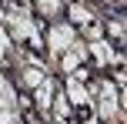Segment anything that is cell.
<instances>
[{"instance_id":"6da1fadb","label":"cell","mask_w":127,"mask_h":124,"mask_svg":"<svg viewBox=\"0 0 127 124\" xmlns=\"http://www.w3.org/2000/svg\"><path fill=\"white\" fill-rule=\"evenodd\" d=\"M74 40H77V34H74V27H70V24H64V27H54V30H50V50L60 57V54L67 50L70 44H74Z\"/></svg>"},{"instance_id":"7a4b0ae2","label":"cell","mask_w":127,"mask_h":124,"mask_svg":"<svg viewBox=\"0 0 127 124\" xmlns=\"http://www.w3.org/2000/svg\"><path fill=\"white\" fill-rule=\"evenodd\" d=\"M100 118H107V121L117 118V87L114 84H100Z\"/></svg>"},{"instance_id":"3957f363","label":"cell","mask_w":127,"mask_h":124,"mask_svg":"<svg viewBox=\"0 0 127 124\" xmlns=\"http://www.w3.org/2000/svg\"><path fill=\"white\" fill-rule=\"evenodd\" d=\"M67 97L74 101V104H87L90 94L84 91V74H74V77L67 81Z\"/></svg>"},{"instance_id":"277c9868","label":"cell","mask_w":127,"mask_h":124,"mask_svg":"<svg viewBox=\"0 0 127 124\" xmlns=\"http://www.w3.org/2000/svg\"><path fill=\"white\" fill-rule=\"evenodd\" d=\"M50 101H54V81H40L37 84V107L50 111Z\"/></svg>"},{"instance_id":"5b68a950","label":"cell","mask_w":127,"mask_h":124,"mask_svg":"<svg viewBox=\"0 0 127 124\" xmlns=\"http://www.w3.org/2000/svg\"><path fill=\"white\" fill-rule=\"evenodd\" d=\"M70 17H74V20H80V24H90V10H87V7H80V3H74V7H70Z\"/></svg>"},{"instance_id":"8992f818","label":"cell","mask_w":127,"mask_h":124,"mask_svg":"<svg viewBox=\"0 0 127 124\" xmlns=\"http://www.w3.org/2000/svg\"><path fill=\"white\" fill-rule=\"evenodd\" d=\"M37 7H40V13H57L60 0H37Z\"/></svg>"},{"instance_id":"52a82bcc","label":"cell","mask_w":127,"mask_h":124,"mask_svg":"<svg viewBox=\"0 0 127 124\" xmlns=\"http://www.w3.org/2000/svg\"><path fill=\"white\" fill-rule=\"evenodd\" d=\"M7 54H10V34L0 27V57H7Z\"/></svg>"},{"instance_id":"ba28073f","label":"cell","mask_w":127,"mask_h":124,"mask_svg":"<svg viewBox=\"0 0 127 124\" xmlns=\"http://www.w3.org/2000/svg\"><path fill=\"white\" fill-rule=\"evenodd\" d=\"M57 118H67V97L57 94Z\"/></svg>"},{"instance_id":"9c48e42d","label":"cell","mask_w":127,"mask_h":124,"mask_svg":"<svg viewBox=\"0 0 127 124\" xmlns=\"http://www.w3.org/2000/svg\"><path fill=\"white\" fill-rule=\"evenodd\" d=\"M87 124H97V121H94V118H90V121H87Z\"/></svg>"}]
</instances>
